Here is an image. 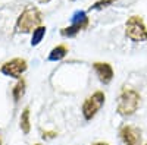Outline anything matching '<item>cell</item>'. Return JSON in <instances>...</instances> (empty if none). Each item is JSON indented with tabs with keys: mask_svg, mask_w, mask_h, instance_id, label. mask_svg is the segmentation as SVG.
<instances>
[{
	"mask_svg": "<svg viewBox=\"0 0 147 145\" xmlns=\"http://www.w3.org/2000/svg\"><path fill=\"white\" fill-rule=\"evenodd\" d=\"M116 0H99V2H96V5L93 6V7H102V6H107V5H112V3H115Z\"/></svg>",
	"mask_w": 147,
	"mask_h": 145,
	"instance_id": "4fadbf2b",
	"label": "cell"
},
{
	"mask_svg": "<svg viewBox=\"0 0 147 145\" xmlns=\"http://www.w3.org/2000/svg\"><path fill=\"white\" fill-rule=\"evenodd\" d=\"M41 19H43L41 12L34 6H30L21 13L16 22V28L19 32H34L40 27Z\"/></svg>",
	"mask_w": 147,
	"mask_h": 145,
	"instance_id": "6da1fadb",
	"label": "cell"
},
{
	"mask_svg": "<svg viewBox=\"0 0 147 145\" xmlns=\"http://www.w3.org/2000/svg\"><path fill=\"white\" fill-rule=\"evenodd\" d=\"M0 145H2V141H0Z\"/></svg>",
	"mask_w": 147,
	"mask_h": 145,
	"instance_id": "e0dca14e",
	"label": "cell"
},
{
	"mask_svg": "<svg viewBox=\"0 0 147 145\" xmlns=\"http://www.w3.org/2000/svg\"><path fill=\"white\" fill-rule=\"evenodd\" d=\"M44 34H46V28L44 27H38L34 32H32V40H31V44L32 45H37L40 41H41V38L44 37Z\"/></svg>",
	"mask_w": 147,
	"mask_h": 145,
	"instance_id": "7c38bea8",
	"label": "cell"
},
{
	"mask_svg": "<svg viewBox=\"0 0 147 145\" xmlns=\"http://www.w3.org/2000/svg\"><path fill=\"white\" fill-rule=\"evenodd\" d=\"M27 70V62L24 59H12L2 66L3 75L10 78H21V75Z\"/></svg>",
	"mask_w": 147,
	"mask_h": 145,
	"instance_id": "5b68a950",
	"label": "cell"
},
{
	"mask_svg": "<svg viewBox=\"0 0 147 145\" xmlns=\"http://www.w3.org/2000/svg\"><path fill=\"white\" fill-rule=\"evenodd\" d=\"M40 3H47V2H50V0H38Z\"/></svg>",
	"mask_w": 147,
	"mask_h": 145,
	"instance_id": "9a60e30c",
	"label": "cell"
},
{
	"mask_svg": "<svg viewBox=\"0 0 147 145\" xmlns=\"http://www.w3.org/2000/svg\"><path fill=\"white\" fill-rule=\"evenodd\" d=\"M19 125H21V129H22L24 134H30L31 123H30V108H28V107L24 108V112H22V114H21V122H19Z\"/></svg>",
	"mask_w": 147,
	"mask_h": 145,
	"instance_id": "9c48e42d",
	"label": "cell"
},
{
	"mask_svg": "<svg viewBox=\"0 0 147 145\" xmlns=\"http://www.w3.org/2000/svg\"><path fill=\"white\" fill-rule=\"evenodd\" d=\"M35 145H41V144H35Z\"/></svg>",
	"mask_w": 147,
	"mask_h": 145,
	"instance_id": "2e32d148",
	"label": "cell"
},
{
	"mask_svg": "<svg viewBox=\"0 0 147 145\" xmlns=\"http://www.w3.org/2000/svg\"><path fill=\"white\" fill-rule=\"evenodd\" d=\"M127 37L131 38L132 41H146L147 40V29L146 25L140 16H131L127 21V27H125Z\"/></svg>",
	"mask_w": 147,
	"mask_h": 145,
	"instance_id": "3957f363",
	"label": "cell"
},
{
	"mask_svg": "<svg viewBox=\"0 0 147 145\" xmlns=\"http://www.w3.org/2000/svg\"><path fill=\"white\" fill-rule=\"evenodd\" d=\"M87 25H88V18L85 16L84 13H78L75 16V19H74L72 25L65 28V29H62V35H65V37H72V35H75L81 29H84Z\"/></svg>",
	"mask_w": 147,
	"mask_h": 145,
	"instance_id": "52a82bcc",
	"label": "cell"
},
{
	"mask_svg": "<svg viewBox=\"0 0 147 145\" xmlns=\"http://www.w3.org/2000/svg\"><path fill=\"white\" fill-rule=\"evenodd\" d=\"M94 70H96V75L97 78L100 79V82L103 84H109L113 78V69L109 63H102V62H96L93 65Z\"/></svg>",
	"mask_w": 147,
	"mask_h": 145,
	"instance_id": "ba28073f",
	"label": "cell"
},
{
	"mask_svg": "<svg viewBox=\"0 0 147 145\" xmlns=\"http://www.w3.org/2000/svg\"><path fill=\"white\" fill-rule=\"evenodd\" d=\"M140 106V95L134 90H124L118 100V113L122 116H131Z\"/></svg>",
	"mask_w": 147,
	"mask_h": 145,
	"instance_id": "7a4b0ae2",
	"label": "cell"
},
{
	"mask_svg": "<svg viewBox=\"0 0 147 145\" xmlns=\"http://www.w3.org/2000/svg\"><path fill=\"white\" fill-rule=\"evenodd\" d=\"M12 94H13V100H15V101H18V100L21 98V97H22L24 94H25V82H24V81H19V82L16 84V85H15L13 92H12Z\"/></svg>",
	"mask_w": 147,
	"mask_h": 145,
	"instance_id": "8fae6325",
	"label": "cell"
},
{
	"mask_svg": "<svg viewBox=\"0 0 147 145\" xmlns=\"http://www.w3.org/2000/svg\"><path fill=\"white\" fill-rule=\"evenodd\" d=\"M146 145H147V144H146Z\"/></svg>",
	"mask_w": 147,
	"mask_h": 145,
	"instance_id": "ac0fdd59",
	"label": "cell"
},
{
	"mask_svg": "<svg viewBox=\"0 0 147 145\" xmlns=\"http://www.w3.org/2000/svg\"><path fill=\"white\" fill-rule=\"evenodd\" d=\"M93 145H109L107 142H96V144H93Z\"/></svg>",
	"mask_w": 147,
	"mask_h": 145,
	"instance_id": "5bb4252c",
	"label": "cell"
},
{
	"mask_svg": "<svg viewBox=\"0 0 147 145\" xmlns=\"http://www.w3.org/2000/svg\"><path fill=\"white\" fill-rule=\"evenodd\" d=\"M103 104H105V94L102 91H96L82 104V114H84V117L87 120L93 119L97 113H99L100 108L103 107Z\"/></svg>",
	"mask_w": 147,
	"mask_h": 145,
	"instance_id": "277c9868",
	"label": "cell"
},
{
	"mask_svg": "<svg viewBox=\"0 0 147 145\" xmlns=\"http://www.w3.org/2000/svg\"><path fill=\"white\" fill-rule=\"evenodd\" d=\"M68 53V48L65 45H57L55 47L53 50L50 51V56H49V59L50 60H60V59H63Z\"/></svg>",
	"mask_w": 147,
	"mask_h": 145,
	"instance_id": "30bf717a",
	"label": "cell"
},
{
	"mask_svg": "<svg viewBox=\"0 0 147 145\" xmlns=\"http://www.w3.org/2000/svg\"><path fill=\"white\" fill-rule=\"evenodd\" d=\"M119 135H121L124 145H141V135L136 126H132V125L122 126L119 130Z\"/></svg>",
	"mask_w": 147,
	"mask_h": 145,
	"instance_id": "8992f818",
	"label": "cell"
}]
</instances>
